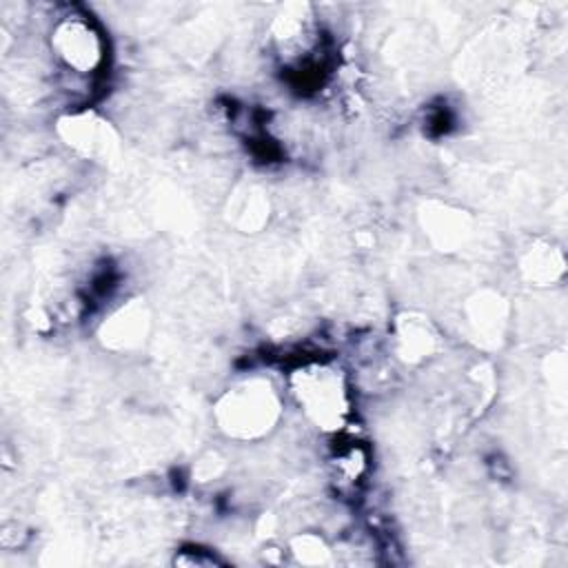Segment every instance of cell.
Masks as SVG:
<instances>
[{
	"label": "cell",
	"instance_id": "6da1fadb",
	"mask_svg": "<svg viewBox=\"0 0 568 568\" xmlns=\"http://www.w3.org/2000/svg\"><path fill=\"white\" fill-rule=\"evenodd\" d=\"M293 395L302 410L322 428H339L346 410L348 397L342 375L331 366H306L295 373Z\"/></svg>",
	"mask_w": 568,
	"mask_h": 568
},
{
	"label": "cell",
	"instance_id": "7a4b0ae2",
	"mask_svg": "<svg viewBox=\"0 0 568 568\" xmlns=\"http://www.w3.org/2000/svg\"><path fill=\"white\" fill-rule=\"evenodd\" d=\"M53 53L69 73H93L104 60V44L89 20H62L53 33Z\"/></svg>",
	"mask_w": 568,
	"mask_h": 568
}]
</instances>
